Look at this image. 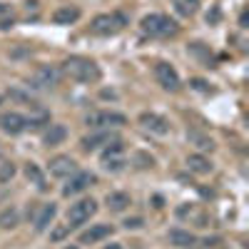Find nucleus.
<instances>
[{
  "instance_id": "1",
  "label": "nucleus",
  "mask_w": 249,
  "mask_h": 249,
  "mask_svg": "<svg viewBox=\"0 0 249 249\" xmlns=\"http://www.w3.org/2000/svg\"><path fill=\"white\" fill-rule=\"evenodd\" d=\"M62 70H65V75L75 82H97L100 80V65L97 62H92L90 57H68L65 62H62Z\"/></svg>"
},
{
  "instance_id": "2",
  "label": "nucleus",
  "mask_w": 249,
  "mask_h": 249,
  "mask_svg": "<svg viewBox=\"0 0 249 249\" xmlns=\"http://www.w3.org/2000/svg\"><path fill=\"white\" fill-rule=\"evenodd\" d=\"M127 15L124 13H102V15H97L95 20H92V25H90V30L95 33V35H102V37H110V35H117V33H122L124 28H127Z\"/></svg>"
},
{
  "instance_id": "3",
  "label": "nucleus",
  "mask_w": 249,
  "mask_h": 249,
  "mask_svg": "<svg viewBox=\"0 0 249 249\" xmlns=\"http://www.w3.org/2000/svg\"><path fill=\"white\" fill-rule=\"evenodd\" d=\"M140 30L150 37H170L177 33V23L167 15H160V13H152V15H144L142 23H140Z\"/></svg>"
},
{
  "instance_id": "4",
  "label": "nucleus",
  "mask_w": 249,
  "mask_h": 249,
  "mask_svg": "<svg viewBox=\"0 0 249 249\" xmlns=\"http://www.w3.org/2000/svg\"><path fill=\"white\" fill-rule=\"evenodd\" d=\"M95 212H97V202H95V199H80L77 204L70 207V212H68V224H70V227L85 224Z\"/></svg>"
},
{
  "instance_id": "5",
  "label": "nucleus",
  "mask_w": 249,
  "mask_h": 249,
  "mask_svg": "<svg viewBox=\"0 0 249 249\" xmlns=\"http://www.w3.org/2000/svg\"><path fill=\"white\" fill-rule=\"evenodd\" d=\"M127 122V117L120 112H90L85 117L88 127H122Z\"/></svg>"
},
{
  "instance_id": "6",
  "label": "nucleus",
  "mask_w": 249,
  "mask_h": 249,
  "mask_svg": "<svg viewBox=\"0 0 249 249\" xmlns=\"http://www.w3.org/2000/svg\"><path fill=\"white\" fill-rule=\"evenodd\" d=\"M155 77H157V82L164 90H170V92L179 90V75H177V70L170 65V62H157L155 65Z\"/></svg>"
},
{
  "instance_id": "7",
  "label": "nucleus",
  "mask_w": 249,
  "mask_h": 249,
  "mask_svg": "<svg viewBox=\"0 0 249 249\" xmlns=\"http://www.w3.org/2000/svg\"><path fill=\"white\" fill-rule=\"evenodd\" d=\"M122 152H124V150H122V142H120V140H115V142L107 144L105 152H102V164H105V170H110V172L122 170V164H124Z\"/></svg>"
},
{
  "instance_id": "8",
  "label": "nucleus",
  "mask_w": 249,
  "mask_h": 249,
  "mask_svg": "<svg viewBox=\"0 0 249 249\" xmlns=\"http://www.w3.org/2000/svg\"><path fill=\"white\" fill-rule=\"evenodd\" d=\"M97 182V177L95 175H90V172H75L72 175V179L62 187V195L65 197H72V195H80V192H85L88 187H92Z\"/></svg>"
},
{
  "instance_id": "9",
  "label": "nucleus",
  "mask_w": 249,
  "mask_h": 249,
  "mask_svg": "<svg viewBox=\"0 0 249 249\" xmlns=\"http://www.w3.org/2000/svg\"><path fill=\"white\" fill-rule=\"evenodd\" d=\"M140 124L144 130L155 132V135H167L170 132V122L164 120L162 115H155V112H142L140 115Z\"/></svg>"
},
{
  "instance_id": "10",
  "label": "nucleus",
  "mask_w": 249,
  "mask_h": 249,
  "mask_svg": "<svg viewBox=\"0 0 249 249\" xmlns=\"http://www.w3.org/2000/svg\"><path fill=\"white\" fill-rule=\"evenodd\" d=\"M75 172H77V167H75V160H72V157L57 155L55 160H50V175H53V177L62 179V177H70V175H75Z\"/></svg>"
},
{
  "instance_id": "11",
  "label": "nucleus",
  "mask_w": 249,
  "mask_h": 249,
  "mask_svg": "<svg viewBox=\"0 0 249 249\" xmlns=\"http://www.w3.org/2000/svg\"><path fill=\"white\" fill-rule=\"evenodd\" d=\"M0 124H3V130L8 135H20V132H25L28 130V120L20 115V112H8L0 117Z\"/></svg>"
},
{
  "instance_id": "12",
  "label": "nucleus",
  "mask_w": 249,
  "mask_h": 249,
  "mask_svg": "<svg viewBox=\"0 0 249 249\" xmlns=\"http://www.w3.org/2000/svg\"><path fill=\"white\" fill-rule=\"evenodd\" d=\"M115 140H117L115 132H95V135L82 137V150H85V152H92V150L102 147V144H110V142H115Z\"/></svg>"
},
{
  "instance_id": "13",
  "label": "nucleus",
  "mask_w": 249,
  "mask_h": 249,
  "mask_svg": "<svg viewBox=\"0 0 249 249\" xmlns=\"http://www.w3.org/2000/svg\"><path fill=\"white\" fill-rule=\"evenodd\" d=\"M110 234H112V227L110 224H95V227H90L88 232L80 234V244H95V242L105 239Z\"/></svg>"
},
{
  "instance_id": "14",
  "label": "nucleus",
  "mask_w": 249,
  "mask_h": 249,
  "mask_svg": "<svg viewBox=\"0 0 249 249\" xmlns=\"http://www.w3.org/2000/svg\"><path fill=\"white\" fill-rule=\"evenodd\" d=\"M77 18H80V8L65 5V8H57V10L53 13V23H55V25H70V23H75Z\"/></svg>"
},
{
  "instance_id": "15",
  "label": "nucleus",
  "mask_w": 249,
  "mask_h": 249,
  "mask_svg": "<svg viewBox=\"0 0 249 249\" xmlns=\"http://www.w3.org/2000/svg\"><path fill=\"white\" fill-rule=\"evenodd\" d=\"M68 137V130H65V124H50V130L45 132L43 142L48 144V147H57V144H62Z\"/></svg>"
},
{
  "instance_id": "16",
  "label": "nucleus",
  "mask_w": 249,
  "mask_h": 249,
  "mask_svg": "<svg viewBox=\"0 0 249 249\" xmlns=\"http://www.w3.org/2000/svg\"><path fill=\"white\" fill-rule=\"evenodd\" d=\"M105 202H107V207H110L112 212H124L132 204V199H130L127 192H112V195L105 197Z\"/></svg>"
},
{
  "instance_id": "17",
  "label": "nucleus",
  "mask_w": 249,
  "mask_h": 249,
  "mask_svg": "<svg viewBox=\"0 0 249 249\" xmlns=\"http://www.w3.org/2000/svg\"><path fill=\"white\" fill-rule=\"evenodd\" d=\"M57 210H55V204H43V210H40V214L35 217V230L37 232H45L48 230V224L55 219Z\"/></svg>"
},
{
  "instance_id": "18",
  "label": "nucleus",
  "mask_w": 249,
  "mask_h": 249,
  "mask_svg": "<svg viewBox=\"0 0 249 249\" xmlns=\"http://www.w3.org/2000/svg\"><path fill=\"white\" fill-rule=\"evenodd\" d=\"M187 167H190L192 172H197V175H210L212 172V162L207 157H202V155H190L187 157Z\"/></svg>"
},
{
  "instance_id": "19",
  "label": "nucleus",
  "mask_w": 249,
  "mask_h": 249,
  "mask_svg": "<svg viewBox=\"0 0 249 249\" xmlns=\"http://www.w3.org/2000/svg\"><path fill=\"white\" fill-rule=\"evenodd\" d=\"M53 85H57V70L40 68L35 75V88H53Z\"/></svg>"
},
{
  "instance_id": "20",
  "label": "nucleus",
  "mask_w": 249,
  "mask_h": 249,
  "mask_svg": "<svg viewBox=\"0 0 249 249\" xmlns=\"http://www.w3.org/2000/svg\"><path fill=\"white\" fill-rule=\"evenodd\" d=\"M25 177H28V179H30V182L37 187L40 192H45V190H48L45 177H43V172H40V167H37L35 162H28V164H25Z\"/></svg>"
},
{
  "instance_id": "21",
  "label": "nucleus",
  "mask_w": 249,
  "mask_h": 249,
  "mask_svg": "<svg viewBox=\"0 0 249 249\" xmlns=\"http://www.w3.org/2000/svg\"><path fill=\"white\" fill-rule=\"evenodd\" d=\"M170 242L175 244V247H182V249H187V247H195V234H190V232H184V230H172L170 232Z\"/></svg>"
},
{
  "instance_id": "22",
  "label": "nucleus",
  "mask_w": 249,
  "mask_h": 249,
  "mask_svg": "<svg viewBox=\"0 0 249 249\" xmlns=\"http://www.w3.org/2000/svg\"><path fill=\"white\" fill-rule=\"evenodd\" d=\"M33 112H30V117H25L28 120V127H43V124H48L50 122V115L43 110V107H40V105H35V107H30Z\"/></svg>"
},
{
  "instance_id": "23",
  "label": "nucleus",
  "mask_w": 249,
  "mask_h": 249,
  "mask_svg": "<svg viewBox=\"0 0 249 249\" xmlns=\"http://www.w3.org/2000/svg\"><path fill=\"white\" fill-rule=\"evenodd\" d=\"M18 222H20V214L15 207H8V210L0 212V227L3 230H13V227H18Z\"/></svg>"
},
{
  "instance_id": "24",
  "label": "nucleus",
  "mask_w": 249,
  "mask_h": 249,
  "mask_svg": "<svg viewBox=\"0 0 249 249\" xmlns=\"http://www.w3.org/2000/svg\"><path fill=\"white\" fill-rule=\"evenodd\" d=\"M197 8H199V0H175V10H177L179 15H184V18L195 15Z\"/></svg>"
},
{
  "instance_id": "25",
  "label": "nucleus",
  "mask_w": 249,
  "mask_h": 249,
  "mask_svg": "<svg viewBox=\"0 0 249 249\" xmlns=\"http://www.w3.org/2000/svg\"><path fill=\"white\" fill-rule=\"evenodd\" d=\"M15 25V15H13V8L0 3V30H8Z\"/></svg>"
},
{
  "instance_id": "26",
  "label": "nucleus",
  "mask_w": 249,
  "mask_h": 249,
  "mask_svg": "<svg viewBox=\"0 0 249 249\" xmlns=\"http://www.w3.org/2000/svg\"><path fill=\"white\" fill-rule=\"evenodd\" d=\"M187 137H190L195 144H197V147L199 150H212L214 147V142L210 140V137H204V135H199V132H190V135H187Z\"/></svg>"
},
{
  "instance_id": "27",
  "label": "nucleus",
  "mask_w": 249,
  "mask_h": 249,
  "mask_svg": "<svg viewBox=\"0 0 249 249\" xmlns=\"http://www.w3.org/2000/svg\"><path fill=\"white\" fill-rule=\"evenodd\" d=\"M15 177V164L13 162H3L0 164V184H5Z\"/></svg>"
},
{
  "instance_id": "28",
  "label": "nucleus",
  "mask_w": 249,
  "mask_h": 249,
  "mask_svg": "<svg viewBox=\"0 0 249 249\" xmlns=\"http://www.w3.org/2000/svg\"><path fill=\"white\" fill-rule=\"evenodd\" d=\"M8 97H10V100H15V102H25L28 107H35V105H37V102H35L30 95L20 92V90H8Z\"/></svg>"
},
{
  "instance_id": "29",
  "label": "nucleus",
  "mask_w": 249,
  "mask_h": 249,
  "mask_svg": "<svg viewBox=\"0 0 249 249\" xmlns=\"http://www.w3.org/2000/svg\"><path fill=\"white\" fill-rule=\"evenodd\" d=\"M68 232H70V224H68V227H57V230L53 232V239L57 242V239H62V237H65Z\"/></svg>"
},
{
  "instance_id": "30",
  "label": "nucleus",
  "mask_w": 249,
  "mask_h": 249,
  "mask_svg": "<svg viewBox=\"0 0 249 249\" xmlns=\"http://www.w3.org/2000/svg\"><path fill=\"white\" fill-rule=\"evenodd\" d=\"M124 227H127V230H140V227H142V219H140V217L127 219V222H124Z\"/></svg>"
},
{
  "instance_id": "31",
  "label": "nucleus",
  "mask_w": 249,
  "mask_h": 249,
  "mask_svg": "<svg viewBox=\"0 0 249 249\" xmlns=\"http://www.w3.org/2000/svg\"><path fill=\"white\" fill-rule=\"evenodd\" d=\"M105 249H120V247H117V244H107Z\"/></svg>"
},
{
  "instance_id": "32",
  "label": "nucleus",
  "mask_w": 249,
  "mask_h": 249,
  "mask_svg": "<svg viewBox=\"0 0 249 249\" xmlns=\"http://www.w3.org/2000/svg\"><path fill=\"white\" fill-rule=\"evenodd\" d=\"M65 249H77V247H65Z\"/></svg>"
},
{
  "instance_id": "33",
  "label": "nucleus",
  "mask_w": 249,
  "mask_h": 249,
  "mask_svg": "<svg viewBox=\"0 0 249 249\" xmlns=\"http://www.w3.org/2000/svg\"><path fill=\"white\" fill-rule=\"evenodd\" d=\"M0 100H3V97H0Z\"/></svg>"
}]
</instances>
